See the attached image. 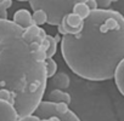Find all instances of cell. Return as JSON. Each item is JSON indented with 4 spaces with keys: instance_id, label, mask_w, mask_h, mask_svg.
<instances>
[{
    "instance_id": "6da1fadb",
    "label": "cell",
    "mask_w": 124,
    "mask_h": 121,
    "mask_svg": "<svg viewBox=\"0 0 124 121\" xmlns=\"http://www.w3.org/2000/svg\"><path fill=\"white\" fill-rule=\"evenodd\" d=\"M61 53L67 67L82 79H113L124 59L123 15L108 9L90 11L78 34L62 35Z\"/></svg>"
},
{
    "instance_id": "7a4b0ae2",
    "label": "cell",
    "mask_w": 124,
    "mask_h": 121,
    "mask_svg": "<svg viewBox=\"0 0 124 121\" xmlns=\"http://www.w3.org/2000/svg\"><path fill=\"white\" fill-rule=\"evenodd\" d=\"M39 45L27 41L12 21L0 20V91L12 94L18 117L32 115L45 94L46 69L33 57Z\"/></svg>"
},
{
    "instance_id": "3957f363",
    "label": "cell",
    "mask_w": 124,
    "mask_h": 121,
    "mask_svg": "<svg viewBox=\"0 0 124 121\" xmlns=\"http://www.w3.org/2000/svg\"><path fill=\"white\" fill-rule=\"evenodd\" d=\"M85 1L86 0H28L33 11L43 10L47 16V24L56 27L72 12L76 4Z\"/></svg>"
},
{
    "instance_id": "277c9868",
    "label": "cell",
    "mask_w": 124,
    "mask_h": 121,
    "mask_svg": "<svg viewBox=\"0 0 124 121\" xmlns=\"http://www.w3.org/2000/svg\"><path fill=\"white\" fill-rule=\"evenodd\" d=\"M12 22L18 26L20 28H22L23 30L27 29L29 26L33 24V20H32V13L26 10V9H21V10H17L15 13H14V18H12Z\"/></svg>"
},
{
    "instance_id": "5b68a950",
    "label": "cell",
    "mask_w": 124,
    "mask_h": 121,
    "mask_svg": "<svg viewBox=\"0 0 124 121\" xmlns=\"http://www.w3.org/2000/svg\"><path fill=\"white\" fill-rule=\"evenodd\" d=\"M18 115L12 104L0 99V121H17Z\"/></svg>"
},
{
    "instance_id": "8992f818",
    "label": "cell",
    "mask_w": 124,
    "mask_h": 121,
    "mask_svg": "<svg viewBox=\"0 0 124 121\" xmlns=\"http://www.w3.org/2000/svg\"><path fill=\"white\" fill-rule=\"evenodd\" d=\"M70 82H71V79L70 76L63 73V72H60V73H56L52 78H51V87L52 90H66L70 87Z\"/></svg>"
},
{
    "instance_id": "52a82bcc",
    "label": "cell",
    "mask_w": 124,
    "mask_h": 121,
    "mask_svg": "<svg viewBox=\"0 0 124 121\" xmlns=\"http://www.w3.org/2000/svg\"><path fill=\"white\" fill-rule=\"evenodd\" d=\"M71 96L70 93L62 91V90H51L50 93L47 94V102L51 103H71Z\"/></svg>"
},
{
    "instance_id": "ba28073f",
    "label": "cell",
    "mask_w": 124,
    "mask_h": 121,
    "mask_svg": "<svg viewBox=\"0 0 124 121\" xmlns=\"http://www.w3.org/2000/svg\"><path fill=\"white\" fill-rule=\"evenodd\" d=\"M40 45L46 51V58H52L56 54V52H57V42H56V40H55V38L52 35L46 34L45 39L41 41Z\"/></svg>"
},
{
    "instance_id": "9c48e42d",
    "label": "cell",
    "mask_w": 124,
    "mask_h": 121,
    "mask_svg": "<svg viewBox=\"0 0 124 121\" xmlns=\"http://www.w3.org/2000/svg\"><path fill=\"white\" fill-rule=\"evenodd\" d=\"M113 79H114V82H116L118 91L120 92V94L124 96V59L118 64V67L114 72Z\"/></svg>"
},
{
    "instance_id": "30bf717a",
    "label": "cell",
    "mask_w": 124,
    "mask_h": 121,
    "mask_svg": "<svg viewBox=\"0 0 124 121\" xmlns=\"http://www.w3.org/2000/svg\"><path fill=\"white\" fill-rule=\"evenodd\" d=\"M72 12H73L74 15L79 16V17L84 21V20L89 16L90 10H89V7L86 6V4H85V3H78V4H76V5L73 6Z\"/></svg>"
},
{
    "instance_id": "8fae6325",
    "label": "cell",
    "mask_w": 124,
    "mask_h": 121,
    "mask_svg": "<svg viewBox=\"0 0 124 121\" xmlns=\"http://www.w3.org/2000/svg\"><path fill=\"white\" fill-rule=\"evenodd\" d=\"M39 30H40V27L35 26V24H32L29 26L27 29L23 30V36L27 41L29 42H33L37 38H38V34H39Z\"/></svg>"
},
{
    "instance_id": "7c38bea8",
    "label": "cell",
    "mask_w": 124,
    "mask_h": 121,
    "mask_svg": "<svg viewBox=\"0 0 124 121\" xmlns=\"http://www.w3.org/2000/svg\"><path fill=\"white\" fill-rule=\"evenodd\" d=\"M32 20H33V24L40 27L45 23H47V16L43 10H37L32 13Z\"/></svg>"
},
{
    "instance_id": "4fadbf2b",
    "label": "cell",
    "mask_w": 124,
    "mask_h": 121,
    "mask_svg": "<svg viewBox=\"0 0 124 121\" xmlns=\"http://www.w3.org/2000/svg\"><path fill=\"white\" fill-rule=\"evenodd\" d=\"M44 66H45V69H46L47 79H51L57 73V63H56V60H54L52 58H46V60L44 62Z\"/></svg>"
},
{
    "instance_id": "5bb4252c",
    "label": "cell",
    "mask_w": 124,
    "mask_h": 121,
    "mask_svg": "<svg viewBox=\"0 0 124 121\" xmlns=\"http://www.w3.org/2000/svg\"><path fill=\"white\" fill-rule=\"evenodd\" d=\"M65 22L68 24V26H71V27H73V28H78V27H82L83 26V20L79 17V16H77V15H74L73 12H71V13H68L65 18Z\"/></svg>"
},
{
    "instance_id": "9a60e30c",
    "label": "cell",
    "mask_w": 124,
    "mask_h": 121,
    "mask_svg": "<svg viewBox=\"0 0 124 121\" xmlns=\"http://www.w3.org/2000/svg\"><path fill=\"white\" fill-rule=\"evenodd\" d=\"M33 57H34V59L37 60V62L44 63L45 60H46V51H45V48L41 45H39L38 47H35L34 48V52H33Z\"/></svg>"
},
{
    "instance_id": "2e32d148",
    "label": "cell",
    "mask_w": 124,
    "mask_h": 121,
    "mask_svg": "<svg viewBox=\"0 0 124 121\" xmlns=\"http://www.w3.org/2000/svg\"><path fill=\"white\" fill-rule=\"evenodd\" d=\"M85 4H86V6L89 7L90 11H95V10L99 9V5H97V3H96V0H86Z\"/></svg>"
},
{
    "instance_id": "e0dca14e",
    "label": "cell",
    "mask_w": 124,
    "mask_h": 121,
    "mask_svg": "<svg viewBox=\"0 0 124 121\" xmlns=\"http://www.w3.org/2000/svg\"><path fill=\"white\" fill-rule=\"evenodd\" d=\"M40 119L38 116H35L34 114L32 115H27V116H22V117H18L17 121H39Z\"/></svg>"
},
{
    "instance_id": "ac0fdd59",
    "label": "cell",
    "mask_w": 124,
    "mask_h": 121,
    "mask_svg": "<svg viewBox=\"0 0 124 121\" xmlns=\"http://www.w3.org/2000/svg\"><path fill=\"white\" fill-rule=\"evenodd\" d=\"M96 3H97V5H99V9H102V10H106V9L111 5L109 0H96Z\"/></svg>"
},
{
    "instance_id": "d6986e66",
    "label": "cell",
    "mask_w": 124,
    "mask_h": 121,
    "mask_svg": "<svg viewBox=\"0 0 124 121\" xmlns=\"http://www.w3.org/2000/svg\"><path fill=\"white\" fill-rule=\"evenodd\" d=\"M1 5L4 6L5 10H8V9H10V7L12 6V0H3V1H1Z\"/></svg>"
},
{
    "instance_id": "ffe728a7",
    "label": "cell",
    "mask_w": 124,
    "mask_h": 121,
    "mask_svg": "<svg viewBox=\"0 0 124 121\" xmlns=\"http://www.w3.org/2000/svg\"><path fill=\"white\" fill-rule=\"evenodd\" d=\"M54 38H55V40H56V42H61V38H62V36H61V35H60L58 33H57V34H56V35H55Z\"/></svg>"
},
{
    "instance_id": "44dd1931",
    "label": "cell",
    "mask_w": 124,
    "mask_h": 121,
    "mask_svg": "<svg viewBox=\"0 0 124 121\" xmlns=\"http://www.w3.org/2000/svg\"><path fill=\"white\" fill-rule=\"evenodd\" d=\"M0 10H5V9H4V6L1 5V3H0Z\"/></svg>"
},
{
    "instance_id": "7402d4cb",
    "label": "cell",
    "mask_w": 124,
    "mask_h": 121,
    "mask_svg": "<svg viewBox=\"0 0 124 121\" xmlns=\"http://www.w3.org/2000/svg\"><path fill=\"white\" fill-rule=\"evenodd\" d=\"M17 1H21V3H24V1H28V0H17Z\"/></svg>"
},
{
    "instance_id": "603a6c76",
    "label": "cell",
    "mask_w": 124,
    "mask_h": 121,
    "mask_svg": "<svg viewBox=\"0 0 124 121\" xmlns=\"http://www.w3.org/2000/svg\"><path fill=\"white\" fill-rule=\"evenodd\" d=\"M109 1H111V3H117L118 0H109Z\"/></svg>"
},
{
    "instance_id": "cb8c5ba5",
    "label": "cell",
    "mask_w": 124,
    "mask_h": 121,
    "mask_svg": "<svg viewBox=\"0 0 124 121\" xmlns=\"http://www.w3.org/2000/svg\"><path fill=\"white\" fill-rule=\"evenodd\" d=\"M39 121H49V120H39Z\"/></svg>"
},
{
    "instance_id": "d4e9b609",
    "label": "cell",
    "mask_w": 124,
    "mask_h": 121,
    "mask_svg": "<svg viewBox=\"0 0 124 121\" xmlns=\"http://www.w3.org/2000/svg\"><path fill=\"white\" fill-rule=\"evenodd\" d=\"M1 1H3V0H0V3H1Z\"/></svg>"
}]
</instances>
